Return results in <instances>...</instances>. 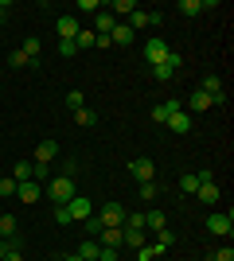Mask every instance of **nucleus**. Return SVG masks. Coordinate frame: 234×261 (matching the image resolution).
Masks as SVG:
<instances>
[{
  "label": "nucleus",
  "instance_id": "nucleus-1",
  "mask_svg": "<svg viewBox=\"0 0 234 261\" xmlns=\"http://www.w3.org/2000/svg\"><path fill=\"white\" fill-rule=\"evenodd\" d=\"M47 195L55 199V207H67L70 199L78 195V191H74V179H70V175H55V179H47Z\"/></svg>",
  "mask_w": 234,
  "mask_h": 261
},
{
  "label": "nucleus",
  "instance_id": "nucleus-2",
  "mask_svg": "<svg viewBox=\"0 0 234 261\" xmlns=\"http://www.w3.org/2000/svg\"><path fill=\"white\" fill-rule=\"evenodd\" d=\"M207 230H211L215 238H230L234 234V215L230 211H215V215L207 218Z\"/></svg>",
  "mask_w": 234,
  "mask_h": 261
},
{
  "label": "nucleus",
  "instance_id": "nucleus-3",
  "mask_svg": "<svg viewBox=\"0 0 234 261\" xmlns=\"http://www.w3.org/2000/svg\"><path fill=\"white\" fill-rule=\"evenodd\" d=\"M168 55H172V47H168L164 39H160V35L145 43V63H148V66H160V63H168Z\"/></svg>",
  "mask_w": 234,
  "mask_h": 261
},
{
  "label": "nucleus",
  "instance_id": "nucleus-4",
  "mask_svg": "<svg viewBox=\"0 0 234 261\" xmlns=\"http://www.w3.org/2000/svg\"><path fill=\"white\" fill-rule=\"evenodd\" d=\"M179 66H184V55H176V51H172V55H168V63L152 66V78H156V82H172Z\"/></svg>",
  "mask_w": 234,
  "mask_h": 261
},
{
  "label": "nucleus",
  "instance_id": "nucleus-5",
  "mask_svg": "<svg viewBox=\"0 0 234 261\" xmlns=\"http://www.w3.org/2000/svg\"><path fill=\"white\" fill-rule=\"evenodd\" d=\"M55 32H59V39H63V43H67V39L74 43V35L82 32V28H78V16H74V12H67V16H59Z\"/></svg>",
  "mask_w": 234,
  "mask_h": 261
},
{
  "label": "nucleus",
  "instance_id": "nucleus-6",
  "mask_svg": "<svg viewBox=\"0 0 234 261\" xmlns=\"http://www.w3.org/2000/svg\"><path fill=\"white\" fill-rule=\"evenodd\" d=\"M129 172H133V179H137V184H148V179L156 175V164L148 160V156H137V160L129 164Z\"/></svg>",
  "mask_w": 234,
  "mask_h": 261
},
{
  "label": "nucleus",
  "instance_id": "nucleus-7",
  "mask_svg": "<svg viewBox=\"0 0 234 261\" xmlns=\"http://www.w3.org/2000/svg\"><path fill=\"white\" fill-rule=\"evenodd\" d=\"M101 222V226H121L125 222V207L121 203H106V207H101V215H94Z\"/></svg>",
  "mask_w": 234,
  "mask_h": 261
},
{
  "label": "nucleus",
  "instance_id": "nucleus-8",
  "mask_svg": "<svg viewBox=\"0 0 234 261\" xmlns=\"http://www.w3.org/2000/svg\"><path fill=\"white\" fill-rule=\"evenodd\" d=\"M67 211H70V222H86V218H94V203L90 199H70L67 203Z\"/></svg>",
  "mask_w": 234,
  "mask_h": 261
},
{
  "label": "nucleus",
  "instance_id": "nucleus-9",
  "mask_svg": "<svg viewBox=\"0 0 234 261\" xmlns=\"http://www.w3.org/2000/svg\"><path fill=\"white\" fill-rule=\"evenodd\" d=\"M55 156H59V144L47 137V141L35 144V160H32V164H43V168H51V160H55Z\"/></svg>",
  "mask_w": 234,
  "mask_h": 261
},
{
  "label": "nucleus",
  "instance_id": "nucleus-10",
  "mask_svg": "<svg viewBox=\"0 0 234 261\" xmlns=\"http://www.w3.org/2000/svg\"><path fill=\"white\" fill-rule=\"evenodd\" d=\"M164 125H168L172 133H179V137H184V133H191V113H188V109H176V113H172Z\"/></svg>",
  "mask_w": 234,
  "mask_h": 261
},
{
  "label": "nucleus",
  "instance_id": "nucleus-11",
  "mask_svg": "<svg viewBox=\"0 0 234 261\" xmlns=\"http://www.w3.org/2000/svg\"><path fill=\"white\" fill-rule=\"evenodd\" d=\"M16 199H20V203H39V179H23V184L16 187Z\"/></svg>",
  "mask_w": 234,
  "mask_h": 261
},
{
  "label": "nucleus",
  "instance_id": "nucleus-12",
  "mask_svg": "<svg viewBox=\"0 0 234 261\" xmlns=\"http://www.w3.org/2000/svg\"><path fill=\"white\" fill-rule=\"evenodd\" d=\"M113 28H117V20H113L110 12L101 8V12H98V16H94V28H90V32H94V35H110V32H113Z\"/></svg>",
  "mask_w": 234,
  "mask_h": 261
},
{
  "label": "nucleus",
  "instance_id": "nucleus-13",
  "mask_svg": "<svg viewBox=\"0 0 234 261\" xmlns=\"http://www.w3.org/2000/svg\"><path fill=\"white\" fill-rule=\"evenodd\" d=\"M98 246L117 250V246H121V226H101V230H98Z\"/></svg>",
  "mask_w": 234,
  "mask_h": 261
},
{
  "label": "nucleus",
  "instance_id": "nucleus-14",
  "mask_svg": "<svg viewBox=\"0 0 234 261\" xmlns=\"http://www.w3.org/2000/svg\"><path fill=\"white\" fill-rule=\"evenodd\" d=\"M110 43H113V47H125V43H133V28H129V23H117V28L110 32Z\"/></svg>",
  "mask_w": 234,
  "mask_h": 261
},
{
  "label": "nucleus",
  "instance_id": "nucleus-15",
  "mask_svg": "<svg viewBox=\"0 0 234 261\" xmlns=\"http://www.w3.org/2000/svg\"><path fill=\"white\" fill-rule=\"evenodd\" d=\"M199 90H203V94H211V98H219V94H226V90H223V78H219V74H203Z\"/></svg>",
  "mask_w": 234,
  "mask_h": 261
},
{
  "label": "nucleus",
  "instance_id": "nucleus-16",
  "mask_svg": "<svg viewBox=\"0 0 234 261\" xmlns=\"http://www.w3.org/2000/svg\"><path fill=\"white\" fill-rule=\"evenodd\" d=\"M12 179H16V184H23V179H35V164H32V160L12 164Z\"/></svg>",
  "mask_w": 234,
  "mask_h": 261
},
{
  "label": "nucleus",
  "instance_id": "nucleus-17",
  "mask_svg": "<svg viewBox=\"0 0 234 261\" xmlns=\"http://www.w3.org/2000/svg\"><path fill=\"white\" fill-rule=\"evenodd\" d=\"M176 109H184V101H164V106H156V109H152V121H156V125H164V121L172 117Z\"/></svg>",
  "mask_w": 234,
  "mask_h": 261
},
{
  "label": "nucleus",
  "instance_id": "nucleus-18",
  "mask_svg": "<svg viewBox=\"0 0 234 261\" xmlns=\"http://www.w3.org/2000/svg\"><path fill=\"white\" fill-rule=\"evenodd\" d=\"M188 109H195V113H203V109H215L211 106V94H203L199 86L191 90V101H188Z\"/></svg>",
  "mask_w": 234,
  "mask_h": 261
},
{
  "label": "nucleus",
  "instance_id": "nucleus-19",
  "mask_svg": "<svg viewBox=\"0 0 234 261\" xmlns=\"http://www.w3.org/2000/svg\"><path fill=\"white\" fill-rule=\"evenodd\" d=\"M78 257H82V261H98V253H101V246H98V238H86V242H82V246H78Z\"/></svg>",
  "mask_w": 234,
  "mask_h": 261
},
{
  "label": "nucleus",
  "instance_id": "nucleus-20",
  "mask_svg": "<svg viewBox=\"0 0 234 261\" xmlns=\"http://www.w3.org/2000/svg\"><path fill=\"white\" fill-rule=\"evenodd\" d=\"M145 226L152 230V234H160V230H168V218H164V211H148V215H145Z\"/></svg>",
  "mask_w": 234,
  "mask_h": 261
},
{
  "label": "nucleus",
  "instance_id": "nucleus-21",
  "mask_svg": "<svg viewBox=\"0 0 234 261\" xmlns=\"http://www.w3.org/2000/svg\"><path fill=\"white\" fill-rule=\"evenodd\" d=\"M106 12H110L113 20H117V16H133V12H137V4H133V0H113V4H110Z\"/></svg>",
  "mask_w": 234,
  "mask_h": 261
},
{
  "label": "nucleus",
  "instance_id": "nucleus-22",
  "mask_svg": "<svg viewBox=\"0 0 234 261\" xmlns=\"http://www.w3.org/2000/svg\"><path fill=\"white\" fill-rule=\"evenodd\" d=\"M195 199L211 207V203H219V187H215V184H199V191H195Z\"/></svg>",
  "mask_w": 234,
  "mask_h": 261
},
{
  "label": "nucleus",
  "instance_id": "nucleus-23",
  "mask_svg": "<svg viewBox=\"0 0 234 261\" xmlns=\"http://www.w3.org/2000/svg\"><path fill=\"white\" fill-rule=\"evenodd\" d=\"M74 121H78V125H82V129H94V125H98V113L82 106V109H74Z\"/></svg>",
  "mask_w": 234,
  "mask_h": 261
},
{
  "label": "nucleus",
  "instance_id": "nucleus-24",
  "mask_svg": "<svg viewBox=\"0 0 234 261\" xmlns=\"http://www.w3.org/2000/svg\"><path fill=\"white\" fill-rule=\"evenodd\" d=\"M179 191H184V195H195V191H199V175H195V172L179 175Z\"/></svg>",
  "mask_w": 234,
  "mask_h": 261
},
{
  "label": "nucleus",
  "instance_id": "nucleus-25",
  "mask_svg": "<svg viewBox=\"0 0 234 261\" xmlns=\"http://www.w3.org/2000/svg\"><path fill=\"white\" fill-rule=\"evenodd\" d=\"M74 47H78V51H82V47H98V35L90 32V28H82V32L74 35Z\"/></svg>",
  "mask_w": 234,
  "mask_h": 261
},
{
  "label": "nucleus",
  "instance_id": "nucleus-26",
  "mask_svg": "<svg viewBox=\"0 0 234 261\" xmlns=\"http://www.w3.org/2000/svg\"><path fill=\"white\" fill-rule=\"evenodd\" d=\"M0 238H4V242L16 238V218H12V215H0Z\"/></svg>",
  "mask_w": 234,
  "mask_h": 261
},
{
  "label": "nucleus",
  "instance_id": "nucleus-27",
  "mask_svg": "<svg viewBox=\"0 0 234 261\" xmlns=\"http://www.w3.org/2000/svg\"><path fill=\"white\" fill-rule=\"evenodd\" d=\"M176 12H184V16H199V12H203V0H179Z\"/></svg>",
  "mask_w": 234,
  "mask_h": 261
},
{
  "label": "nucleus",
  "instance_id": "nucleus-28",
  "mask_svg": "<svg viewBox=\"0 0 234 261\" xmlns=\"http://www.w3.org/2000/svg\"><path fill=\"white\" fill-rule=\"evenodd\" d=\"M121 226H125V230H145V215H137V211H133V215H125Z\"/></svg>",
  "mask_w": 234,
  "mask_h": 261
},
{
  "label": "nucleus",
  "instance_id": "nucleus-29",
  "mask_svg": "<svg viewBox=\"0 0 234 261\" xmlns=\"http://www.w3.org/2000/svg\"><path fill=\"white\" fill-rule=\"evenodd\" d=\"M16 187H20V184H16L12 175H4V179H0V195H4V199H12V195H16Z\"/></svg>",
  "mask_w": 234,
  "mask_h": 261
},
{
  "label": "nucleus",
  "instance_id": "nucleus-30",
  "mask_svg": "<svg viewBox=\"0 0 234 261\" xmlns=\"http://www.w3.org/2000/svg\"><path fill=\"white\" fill-rule=\"evenodd\" d=\"M129 28H133V32H137V28H148V12H141V8H137L133 16H129Z\"/></svg>",
  "mask_w": 234,
  "mask_h": 261
},
{
  "label": "nucleus",
  "instance_id": "nucleus-31",
  "mask_svg": "<svg viewBox=\"0 0 234 261\" xmlns=\"http://www.w3.org/2000/svg\"><path fill=\"white\" fill-rule=\"evenodd\" d=\"M67 106H70V109H82V106H86V98H82V90H70V94H67Z\"/></svg>",
  "mask_w": 234,
  "mask_h": 261
},
{
  "label": "nucleus",
  "instance_id": "nucleus-32",
  "mask_svg": "<svg viewBox=\"0 0 234 261\" xmlns=\"http://www.w3.org/2000/svg\"><path fill=\"white\" fill-rule=\"evenodd\" d=\"M160 195V187H156V179H148V184H141V199H156Z\"/></svg>",
  "mask_w": 234,
  "mask_h": 261
},
{
  "label": "nucleus",
  "instance_id": "nucleus-33",
  "mask_svg": "<svg viewBox=\"0 0 234 261\" xmlns=\"http://www.w3.org/2000/svg\"><path fill=\"white\" fill-rule=\"evenodd\" d=\"M74 8H78V12H94V16H98V12H101V4H98V0H78Z\"/></svg>",
  "mask_w": 234,
  "mask_h": 261
},
{
  "label": "nucleus",
  "instance_id": "nucleus-34",
  "mask_svg": "<svg viewBox=\"0 0 234 261\" xmlns=\"http://www.w3.org/2000/svg\"><path fill=\"white\" fill-rule=\"evenodd\" d=\"M8 63H12V66H32V63H28V55H23V51H8Z\"/></svg>",
  "mask_w": 234,
  "mask_h": 261
},
{
  "label": "nucleus",
  "instance_id": "nucleus-35",
  "mask_svg": "<svg viewBox=\"0 0 234 261\" xmlns=\"http://www.w3.org/2000/svg\"><path fill=\"white\" fill-rule=\"evenodd\" d=\"M59 55H63V59H74V55H78V47L67 39V43H59Z\"/></svg>",
  "mask_w": 234,
  "mask_h": 261
},
{
  "label": "nucleus",
  "instance_id": "nucleus-36",
  "mask_svg": "<svg viewBox=\"0 0 234 261\" xmlns=\"http://www.w3.org/2000/svg\"><path fill=\"white\" fill-rule=\"evenodd\" d=\"M8 20H12V4H8V0H0V28H4Z\"/></svg>",
  "mask_w": 234,
  "mask_h": 261
},
{
  "label": "nucleus",
  "instance_id": "nucleus-37",
  "mask_svg": "<svg viewBox=\"0 0 234 261\" xmlns=\"http://www.w3.org/2000/svg\"><path fill=\"white\" fill-rule=\"evenodd\" d=\"M55 222H63V226H70V211H67V207H55Z\"/></svg>",
  "mask_w": 234,
  "mask_h": 261
},
{
  "label": "nucleus",
  "instance_id": "nucleus-38",
  "mask_svg": "<svg viewBox=\"0 0 234 261\" xmlns=\"http://www.w3.org/2000/svg\"><path fill=\"white\" fill-rule=\"evenodd\" d=\"M211 257H215V261H234V250H230V246H223V250L211 253Z\"/></svg>",
  "mask_w": 234,
  "mask_h": 261
},
{
  "label": "nucleus",
  "instance_id": "nucleus-39",
  "mask_svg": "<svg viewBox=\"0 0 234 261\" xmlns=\"http://www.w3.org/2000/svg\"><path fill=\"white\" fill-rule=\"evenodd\" d=\"M195 175H199V184H215V172H211V168H199Z\"/></svg>",
  "mask_w": 234,
  "mask_h": 261
},
{
  "label": "nucleus",
  "instance_id": "nucleus-40",
  "mask_svg": "<svg viewBox=\"0 0 234 261\" xmlns=\"http://www.w3.org/2000/svg\"><path fill=\"white\" fill-rule=\"evenodd\" d=\"M98 261H117V250H110V246H101V253H98Z\"/></svg>",
  "mask_w": 234,
  "mask_h": 261
},
{
  "label": "nucleus",
  "instance_id": "nucleus-41",
  "mask_svg": "<svg viewBox=\"0 0 234 261\" xmlns=\"http://www.w3.org/2000/svg\"><path fill=\"white\" fill-rule=\"evenodd\" d=\"M137 261H152V250H148V246H141V250H137Z\"/></svg>",
  "mask_w": 234,
  "mask_h": 261
},
{
  "label": "nucleus",
  "instance_id": "nucleus-42",
  "mask_svg": "<svg viewBox=\"0 0 234 261\" xmlns=\"http://www.w3.org/2000/svg\"><path fill=\"white\" fill-rule=\"evenodd\" d=\"M4 253H8V242H4V238H0V257H4Z\"/></svg>",
  "mask_w": 234,
  "mask_h": 261
},
{
  "label": "nucleus",
  "instance_id": "nucleus-43",
  "mask_svg": "<svg viewBox=\"0 0 234 261\" xmlns=\"http://www.w3.org/2000/svg\"><path fill=\"white\" fill-rule=\"evenodd\" d=\"M63 261H82V257H78V253H67V257H63Z\"/></svg>",
  "mask_w": 234,
  "mask_h": 261
},
{
  "label": "nucleus",
  "instance_id": "nucleus-44",
  "mask_svg": "<svg viewBox=\"0 0 234 261\" xmlns=\"http://www.w3.org/2000/svg\"><path fill=\"white\" fill-rule=\"evenodd\" d=\"M203 261H215V257H203Z\"/></svg>",
  "mask_w": 234,
  "mask_h": 261
}]
</instances>
